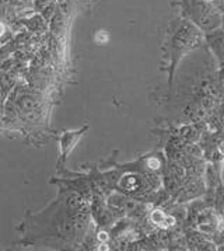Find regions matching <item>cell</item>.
<instances>
[{
	"instance_id": "2",
	"label": "cell",
	"mask_w": 224,
	"mask_h": 251,
	"mask_svg": "<svg viewBox=\"0 0 224 251\" xmlns=\"http://www.w3.org/2000/svg\"><path fill=\"white\" fill-rule=\"evenodd\" d=\"M203 34L199 27L185 17L170 21L164 32L163 47L165 53L170 56V81L173 80V73L177 63L189 50L201 45Z\"/></svg>"
},
{
	"instance_id": "9",
	"label": "cell",
	"mask_w": 224,
	"mask_h": 251,
	"mask_svg": "<svg viewBox=\"0 0 224 251\" xmlns=\"http://www.w3.org/2000/svg\"><path fill=\"white\" fill-rule=\"evenodd\" d=\"M34 1H35V7L38 10H44L51 6V0H34Z\"/></svg>"
},
{
	"instance_id": "8",
	"label": "cell",
	"mask_w": 224,
	"mask_h": 251,
	"mask_svg": "<svg viewBox=\"0 0 224 251\" xmlns=\"http://www.w3.org/2000/svg\"><path fill=\"white\" fill-rule=\"evenodd\" d=\"M108 40H110V34L107 31H97V34H95V42L97 44L104 45V44L108 42Z\"/></svg>"
},
{
	"instance_id": "1",
	"label": "cell",
	"mask_w": 224,
	"mask_h": 251,
	"mask_svg": "<svg viewBox=\"0 0 224 251\" xmlns=\"http://www.w3.org/2000/svg\"><path fill=\"white\" fill-rule=\"evenodd\" d=\"M90 225V211L86 198L70 188H61L56 200L38 213H27L20 227L28 243L53 240L80 243Z\"/></svg>"
},
{
	"instance_id": "6",
	"label": "cell",
	"mask_w": 224,
	"mask_h": 251,
	"mask_svg": "<svg viewBox=\"0 0 224 251\" xmlns=\"http://www.w3.org/2000/svg\"><path fill=\"white\" fill-rule=\"evenodd\" d=\"M206 40L209 42L210 48L216 53L219 59L224 62V30L223 28H216V30L207 31Z\"/></svg>"
},
{
	"instance_id": "5",
	"label": "cell",
	"mask_w": 224,
	"mask_h": 251,
	"mask_svg": "<svg viewBox=\"0 0 224 251\" xmlns=\"http://www.w3.org/2000/svg\"><path fill=\"white\" fill-rule=\"evenodd\" d=\"M118 191L125 194H136L147 188V180L139 174H126L122 178L118 180Z\"/></svg>"
},
{
	"instance_id": "11",
	"label": "cell",
	"mask_w": 224,
	"mask_h": 251,
	"mask_svg": "<svg viewBox=\"0 0 224 251\" xmlns=\"http://www.w3.org/2000/svg\"><path fill=\"white\" fill-rule=\"evenodd\" d=\"M4 32H6V25L0 21V37H1V35H4Z\"/></svg>"
},
{
	"instance_id": "7",
	"label": "cell",
	"mask_w": 224,
	"mask_h": 251,
	"mask_svg": "<svg viewBox=\"0 0 224 251\" xmlns=\"http://www.w3.org/2000/svg\"><path fill=\"white\" fill-rule=\"evenodd\" d=\"M150 219L153 222L154 225L160 226V227H171L175 225V218H173L171 215H167L164 213L161 209H154L150 213Z\"/></svg>"
},
{
	"instance_id": "4",
	"label": "cell",
	"mask_w": 224,
	"mask_h": 251,
	"mask_svg": "<svg viewBox=\"0 0 224 251\" xmlns=\"http://www.w3.org/2000/svg\"><path fill=\"white\" fill-rule=\"evenodd\" d=\"M87 129H89V126H83L79 131H67L62 135L61 141H59V146H61V159L59 160L63 163L66 161L71 151L76 148V145L82 139V136L87 132Z\"/></svg>"
},
{
	"instance_id": "3",
	"label": "cell",
	"mask_w": 224,
	"mask_h": 251,
	"mask_svg": "<svg viewBox=\"0 0 224 251\" xmlns=\"http://www.w3.org/2000/svg\"><path fill=\"white\" fill-rule=\"evenodd\" d=\"M182 17L192 21L202 31H212L223 24V14L213 0H181Z\"/></svg>"
},
{
	"instance_id": "10",
	"label": "cell",
	"mask_w": 224,
	"mask_h": 251,
	"mask_svg": "<svg viewBox=\"0 0 224 251\" xmlns=\"http://www.w3.org/2000/svg\"><path fill=\"white\" fill-rule=\"evenodd\" d=\"M97 237H98V240L101 241V243H104V241H107V240H108V234H107V233H105V231H100V233H98V236H97Z\"/></svg>"
}]
</instances>
